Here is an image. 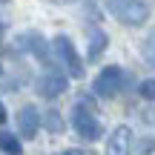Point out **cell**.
Wrapping results in <instances>:
<instances>
[{"label":"cell","mask_w":155,"mask_h":155,"mask_svg":"<svg viewBox=\"0 0 155 155\" xmlns=\"http://www.w3.org/2000/svg\"><path fill=\"white\" fill-rule=\"evenodd\" d=\"M72 127H75V132L81 135L83 141H98L101 135H104V127H101V121L95 118V106H89L86 101L75 104V109H72Z\"/></svg>","instance_id":"2"},{"label":"cell","mask_w":155,"mask_h":155,"mask_svg":"<svg viewBox=\"0 0 155 155\" xmlns=\"http://www.w3.org/2000/svg\"><path fill=\"white\" fill-rule=\"evenodd\" d=\"M106 43H109L106 32H101V29H92V38H89V58H92V61H98V58L104 55Z\"/></svg>","instance_id":"9"},{"label":"cell","mask_w":155,"mask_h":155,"mask_svg":"<svg viewBox=\"0 0 155 155\" xmlns=\"http://www.w3.org/2000/svg\"><path fill=\"white\" fill-rule=\"evenodd\" d=\"M61 155H83L81 150H66V152H61Z\"/></svg>","instance_id":"13"},{"label":"cell","mask_w":155,"mask_h":155,"mask_svg":"<svg viewBox=\"0 0 155 155\" xmlns=\"http://www.w3.org/2000/svg\"><path fill=\"white\" fill-rule=\"evenodd\" d=\"M52 3H72V0H52Z\"/></svg>","instance_id":"15"},{"label":"cell","mask_w":155,"mask_h":155,"mask_svg":"<svg viewBox=\"0 0 155 155\" xmlns=\"http://www.w3.org/2000/svg\"><path fill=\"white\" fill-rule=\"evenodd\" d=\"M17 43H20V49H26V52H32V55H38L40 61H49L46 40L40 38L38 32H26V35H20V38H17Z\"/></svg>","instance_id":"8"},{"label":"cell","mask_w":155,"mask_h":155,"mask_svg":"<svg viewBox=\"0 0 155 155\" xmlns=\"http://www.w3.org/2000/svg\"><path fill=\"white\" fill-rule=\"evenodd\" d=\"M106 9L127 26H144L150 20V6L144 0H106Z\"/></svg>","instance_id":"1"},{"label":"cell","mask_w":155,"mask_h":155,"mask_svg":"<svg viewBox=\"0 0 155 155\" xmlns=\"http://www.w3.org/2000/svg\"><path fill=\"white\" fill-rule=\"evenodd\" d=\"M17 129H20L23 138H35L38 129H40V112L35 106H23L17 112Z\"/></svg>","instance_id":"7"},{"label":"cell","mask_w":155,"mask_h":155,"mask_svg":"<svg viewBox=\"0 0 155 155\" xmlns=\"http://www.w3.org/2000/svg\"><path fill=\"white\" fill-rule=\"evenodd\" d=\"M43 124H46V129L49 132H63V118H61V112H55V109H49L46 112V118H43Z\"/></svg>","instance_id":"11"},{"label":"cell","mask_w":155,"mask_h":155,"mask_svg":"<svg viewBox=\"0 0 155 155\" xmlns=\"http://www.w3.org/2000/svg\"><path fill=\"white\" fill-rule=\"evenodd\" d=\"M55 55H58V61L66 66V72L72 78H83V63H81L72 40H69L66 35H58V38H55Z\"/></svg>","instance_id":"4"},{"label":"cell","mask_w":155,"mask_h":155,"mask_svg":"<svg viewBox=\"0 0 155 155\" xmlns=\"http://www.w3.org/2000/svg\"><path fill=\"white\" fill-rule=\"evenodd\" d=\"M132 150V132L129 127H118L106 141V155H129Z\"/></svg>","instance_id":"6"},{"label":"cell","mask_w":155,"mask_h":155,"mask_svg":"<svg viewBox=\"0 0 155 155\" xmlns=\"http://www.w3.org/2000/svg\"><path fill=\"white\" fill-rule=\"evenodd\" d=\"M6 121V109H3V104H0V124Z\"/></svg>","instance_id":"14"},{"label":"cell","mask_w":155,"mask_h":155,"mask_svg":"<svg viewBox=\"0 0 155 155\" xmlns=\"http://www.w3.org/2000/svg\"><path fill=\"white\" fill-rule=\"evenodd\" d=\"M35 89H38V95H43V98H58V95H63V89H66V78L58 75V72H46V75L38 78Z\"/></svg>","instance_id":"5"},{"label":"cell","mask_w":155,"mask_h":155,"mask_svg":"<svg viewBox=\"0 0 155 155\" xmlns=\"http://www.w3.org/2000/svg\"><path fill=\"white\" fill-rule=\"evenodd\" d=\"M0 150L9 152V155H20V141H17V135L0 129Z\"/></svg>","instance_id":"10"},{"label":"cell","mask_w":155,"mask_h":155,"mask_svg":"<svg viewBox=\"0 0 155 155\" xmlns=\"http://www.w3.org/2000/svg\"><path fill=\"white\" fill-rule=\"evenodd\" d=\"M0 3H6V0H0Z\"/></svg>","instance_id":"16"},{"label":"cell","mask_w":155,"mask_h":155,"mask_svg":"<svg viewBox=\"0 0 155 155\" xmlns=\"http://www.w3.org/2000/svg\"><path fill=\"white\" fill-rule=\"evenodd\" d=\"M124 83H127V75H124L121 66H106V69H101L98 78H95L92 89H95L98 98H115V95L124 89Z\"/></svg>","instance_id":"3"},{"label":"cell","mask_w":155,"mask_h":155,"mask_svg":"<svg viewBox=\"0 0 155 155\" xmlns=\"http://www.w3.org/2000/svg\"><path fill=\"white\" fill-rule=\"evenodd\" d=\"M138 92H141V98H144V101H155V81H152V78H150V81H144L138 86Z\"/></svg>","instance_id":"12"}]
</instances>
